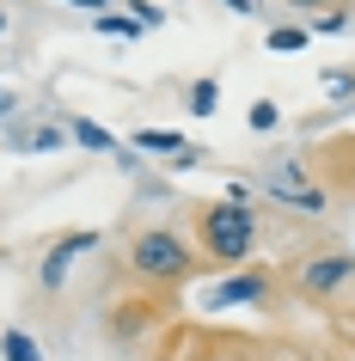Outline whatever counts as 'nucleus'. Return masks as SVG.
Returning <instances> with one entry per match:
<instances>
[{"label": "nucleus", "instance_id": "obj_1", "mask_svg": "<svg viewBox=\"0 0 355 361\" xmlns=\"http://www.w3.org/2000/svg\"><path fill=\"white\" fill-rule=\"evenodd\" d=\"M196 239L215 264H239L258 239V214L245 202H208V209H196Z\"/></svg>", "mask_w": 355, "mask_h": 361}, {"label": "nucleus", "instance_id": "obj_2", "mask_svg": "<svg viewBox=\"0 0 355 361\" xmlns=\"http://www.w3.org/2000/svg\"><path fill=\"white\" fill-rule=\"evenodd\" d=\"M129 264H135V276H148V282H184L190 269H196V251L178 239V233H166V227H153V233H141L135 239V251H129Z\"/></svg>", "mask_w": 355, "mask_h": 361}, {"label": "nucleus", "instance_id": "obj_3", "mask_svg": "<svg viewBox=\"0 0 355 361\" xmlns=\"http://www.w3.org/2000/svg\"><path fill=\"white\" fill-rule=\"evenodd\" d=\"M355 276V251H337V257H318V264L300 269V294H313V300H325L331 288H343Z\"/></svg>", "mask_w": 355, "mask_h": 361}, {"label": "nucleus", "instance_id": "obj_4", "mask_svg": "<svg viewBox=\"0 0 355 361\" xmlns=\"http://www.w3.org/2000/svg\"><path fill=\"white\" fill-rule=\"evenodd\" d=\"M263 294H270V276H263V269H245V276H233V282L215 288L208 306H245V300H263Z\"/></svg>", "mask_w": 355, "mask_h": 361}, {"label": "nucleus", "instance_id": "obj_5", "mask_svg": "<svg viewBox=\"0 0 355 361\" xmlns=\"http://www.w3.org/2000/svg\"><path fill=\"white\" fill-rule=\"evenodd\" d=\"M92 239H98V233H74V239H61V245L49 251V257H43V282L56 288L61 276H68V264H74V251H86V245H92Z\"/></svg>", "mask_w": 355, "mask_h": 361}, {"label": "nucleus", "instance_id": "obj_6", "mask_svg": "<svg viewBox=\"0 0 355 361\" xmlns=\"http://www.w3.org/2000/svg\"><path fill=\"white\" fill-rule=\"evenodd\" d=\"M0 355L6 361H37V343L25 337V331H6V337H0Z\"/></svg>", "mask_w": 355, "mask_h": 361}, {"label": "nucleus", "instance_id": "obj_7", "mask_svg": "<svg viewBox=\"0 0 355 361\" xmlns=\"http://www.w3.org/2000/svg\"><path fill=\"white\" fill-rule=\"evenodd\" d=\"M74 141H80V147H98V153H104V147L116 153V141H111V129H98V123H74Z\"/></svg>", "mask_w": 355, "mask_h": 361}, {"label": "nucleus", "instance_id": "obj_8", "mask_svg": "<svg viewBox=\"0 0 355 361\" xmlns=\"http://www.w3.org/2000/svg\"><path fill=\"white\" fill-rule=\"evenodd\" d=\"M215 98H221V86H215V80H196V86H190V111L208 116V111H215Z\"/></svg>", "mask_w": 355, "mask_h": 361}, {"label": "nucleus", "instance_id": "obj_9", "mask_svg": "<svg viewBox=\"0 0 355 361\" xmlns=\"http://www.w3.org/2000/svg\"><path fill=\"white\" fill-rule=\"evenodd\" d=\"M300 43H306L300 25H276V31H270V49H300Z\"/></svg>", "mask_w": 355, "mask_h": 361}, {"label": "nucleus", "instance_id": "obj_10", "mask_svg": "<svg viewBox=\"0 0 355 361\" xmlns=\"http://www.w3.org/2000/svg\"><path fill=\"white\" fill-rule=\"evenodd\" d=\"M135 141H141V147H178V135H166V129H141Z\"/></svg>", "mask_w": 355, "mask_h": 361}, {"label": "nucleus", "instance_id": "obj_11", "mask_svg": "<svg viewBox=\"0 0 355 361\" xmlns=\"http://www.w3.org/2000/svg\"><path fill=\"white\" fill-rule=\"evenodd\" d=\"M61 135L56 129H31V135H19V147H56Z\"/></svg>", "mask_w": 355, "mask_h": 361}, {"label": "nucleus", "instance_id": "obj_12", "mask_svg": "<svg viewBox=\"0 0 355 361\" xmlns=\"http://www.w3.org/2000/svg\"><path fill=\"white\" fill-rule=\"evenodd\" d=\"M98 31H116V37H135L141 25H135V19H111V13H104V19H98Z\"/></svg>", "mask_w": 355, "mask_h": 361}, {"label": "nucleus", "instance_id": "obj_13", "mask_svg": "<svg viewBox=\"0 0 355 361\" xmlns=\"http://www.w3.org/2000/svg\"><path fill=\"white\" fill-rule=\"evenodd\" d=\"M251 129H276V104H251Z\"/></svg>", "mask_w": 355, "mask_h": 361}, {"label": "nucleus", "instance_id": "obj_14", "mask_svg": "<svg viewBox=\"0 0 355 361\" xmlns=\"http://www.w3.org/2000/svg\"><path fill=\"white\" fill-rule=\"evenodd\" d=\"M288 6H331V0H288Z\"/></svg>", "mask_w": 355, "mask_h": 361}, {"label": "nucleus", "instance_id": "obj_15", "mask_svg": "<svg viewBox=\"0 0 355 361\" xmlns=\"http://www.w3.org/2000/svg\"><path fill=\"white\" fill-rule=\"evenodd\" d=\"M74 6H111V0H74Z\"/></svg>", "mask_w": 355, "mask_h": 361}, {"label": "nucleus", "instance_id": "obj_16", "mask_svg": "<svg viewBox=\"0 0 355 361\" xmlns=\"http://www.w3.org/2000/svg\"><path fill=\"white\" fill-rule=\"evenodd\" d=\"M6 104H13V98H6V92H0V111H6Z\"/></svg>", "mask_w": 355, "mask_h": 361}, {"label": "nucleus", "instance_id": "obj_17", "mask_svg": "<svg viewBox=\"0 0 355 361\" xmlns=\"http://www.w3.org/2000/svg\"><path fill=\"white\" fill-rule=\"evenodd\" d=\"M0 31H6V13H0Z\"/></svg>", "mask_w": 355, "mask_h": 361}]
</instances>
